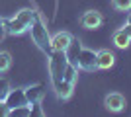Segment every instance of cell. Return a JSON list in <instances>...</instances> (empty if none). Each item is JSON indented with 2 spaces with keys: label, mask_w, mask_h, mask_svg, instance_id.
I'll use <instances>...</instances> for the list:
<instances>
[{
  "label": "cell",
  "mask_w": 131,
  "mask_h": 117,
  "mask_svg": "<svg viewBox=\"0 0 131 117\" xmlns=\"http://www.w3.org/2000/svg\"><path fill=\"white\" fill-rule=\"evenodd\" d=\"M104 103H106V107H108L110 111H121L123 107H125V98L121 94H117V92H112V94H108L106 96V100H104Z\"/></svg>",
  "instance_id": "obj_8"
},
{
  "label": "cell",
  "mask_w": 131,
  "mask_h": 117,
  "mask_svg": "<svg viewBox=\"0 0 131 117\" xmlns=\"http://www.w3.org/2000/svg\"><path fill=\"white\" fill-rule=\"evenodd\" d=\"M35 14H37L35 10L26 8V10H20V12L16 14V18H12V20H0V25L4 28L6 33H10V35H20V33H24V31H27V29H29V25H31Z\"/></svg>",
  "instance_id": "obj_1"
},
{
  "label": "cell",
  "mask_w": 131,
  "mask_h": 117,
  "mask_svg": "<svg viewBox=\"0 0 131 117\" xmlns=\"http://www.w3.org/2000/svg\"><path fill=\"white\" fill-rule=\"evenodd\" d=\"M102 22H104V18H102V14L96 10H88L84 16H82L80 23H82V28H86V29H96L102 25Z\"/></svg>",
  "instance_id": "obj_7"
},
{
  "label": "cell",
  "mask_w": 131,
  "mask_h": 117,
  "mask_svg": "<svg viewBox=\"0 0 131 117\" xmlns=\"http://www.w3.org/2000/svg\"><path fill=\"white\" fill-rule=\"evenodd\" d=\"M12 64V57L10 53H6V51H0V72H6Z\"/></svg>",
  "instance_id": "obj_14"
},
{
  "label": "cell",
  "mask_w": 131,
  "mask_h": 117,
  "mask_svg": "<svg viewBox=\"0 0 131 117\" xmlns=\"http://www.w3.org/2000/svg\"><path fill=\"white\" fill-rule=\"evenodd\" d=\"M114 43L117 45L119 49H125L127 45L131 43V37L127 35V31H125L123 28H121V29H117V31L114 33Z\"/></svg>",
  "instance_id": "obj_11"
},
{
  "label": "cell",
  "mask_w": 131,
  "mask_h": 117,
  "mask_svg": "<svg viewBox=\"0 0 131 117\" xmlns=\"http://www.w3.org/2000/svg\"><path fill=\"white\" fill-rule=\"evenodd\" d=\"M78 68L88 70V72L96 70V68H98V55H96L92 49H80V55H78Z\"/></svg>",
  "instance_id": "obj_4"
},
{
  "label": "cell",
  "mask_w": 131,
  "mask_h": 117,
  "mask_svg": "<svg viewBox=\"0 0 131 117\" xmlns=\"http://www.w3.org/2000/svg\"><path fill=\"white\" fill-rule=\"evenodd\" d=\"M4 101L10 109L20 107V106H29V103H27V98H26V90H10Z\"/></svg>",
  "instance_id": "obj_5"
},
{
  "label": "cell",
  "mask_w": 131,
  "mask_h": 117,
  "mask_svg": "<svg viewBox=\"0 0 131 117\" xmlns=\"http://www.w3.org/2000/svg\"><path fill=\"white\" fill-rule=\"evenodd\" d=\"M29 31H31L33 43L37 45L43 53L49 55L51 53V37H49V31H47V28H45V23H43V20H41L39 14H35L31 25H29Z\"/></svg>",
  "instance_id": "obj_2"
},
{
  "label": "cell",
  "mask_w": 131,
  "mask_h": 117,
  "mask_svg": "<svg viewBox=\"0 0 131 117\" xmlns=\"http://www.w3.org/2000/svg\"><path fill=\"white\" fill-rule=\"evenodd\" d=\"M31 115V107L29 106H20L10 109V117H29Z\"/></svg>",
  "instance_id": "obj_13"
},
{
  "label": "cell",
  "mask_w": 131,
  "mask_h": 117,
  "mask_svg": "<svg viewBox=\"0 0 131 117\" xmlns=\"http://www.w3.org/2000/svg\"><path fill=\"white\" fill-rule=\"evenodd\" d=\"M43 94H45V86L43 84H33V86H29V88H26L27 103H37V101H41Z\"/></svg>",
  "instance_id": "obj_9"
},
{
  "label": "cell",
  "mask_w": 131,
  "mask_h": 117,
  "mask_svg": "<svg viewBox=\"0 0 131 117\" xmlns=\"http://www.w3.org/2000/svg\"><path fill=\"white\" fill-rule=\"evenodd\" d=\"M10 115V107L6 106V101H0V117Z\"/></svg>",
  "instance_id": "obj_17"
},
{
  "label": "cell",
  "mask_w": 131,
  "mask_h": 117,
  "mask_svg": "<svg viewBox=\"0 0 131 117\" xmlns=\"http://www.w3.org/2000/svg\"><path fill=\"white\" fill-rule=\"evenodd\" d=\"M127 31V35L131 37V10H129V14H127V23H125V28H123Z\"/></svg>",
  "instance_id": "obj_18"
},
{
  "label": "cell",
  "mask_w": 131,
  "mask_h": 117,
  "mask_svg": "<svg viewBox=\"0 0 131 117\" xmlns=\"http://www.w3.org/2000/svg\"><path fill=\"white\" fill-rule=\"evenodd\" d=\"M72 41V35L67 31H59L51 37V51H67Z\"/></svg>",
  "instance_id": "obj_6"
},
{
  "label": "cell",
  "mask_w": 131,
  "mask_h": 117,
  "mask_svg": "<svg viewBox=\"0 0 131 117\" xmlns=\"http://www.w3.org/2000/svg\"><path fill=\"white\" fill-rule=\"evenodd\" d=\"M112 4H114L115 10H119V12H129L131 10V0H112Z\"/></svg>",
  "instance_id": "obj_15"
},
{
  "label": "cell",
  "mask_w": 131,
  "mask_h": 117,
  "mask_svg": "<svg viewBox=\"0 0 131 117\" xmlns=\"http://www.w3.org/2000/svg\"><path fill=\"white\" fill-rule=\"evenodd\" d=\"M98 55V68H110L114 64V55L110 53V51H98L96 53Z\"/></svg>",
  "instance_id": "obj_12"
},
{
  "label": "cell",
  "mask_w": 131,
  "mask_h": 117,
  "mask_svg": "<svg viewBox=\"0 0 131 117\" xmlns=\"http://www.w3.org/2000/svg\"><path fill=\"white\" fill-rule=\"evenodd\" d=\"M80 49H82L80 41L72 37L71 45H69V49L65 51V53H67V59H69V62H71V64H74L77 68H78V55H80Z\"/></svg>",
  "instance_id": "obj_10"
},
{
  "label": "cell",
  "mask_w": 131,
  "mask_h": 117,
  "mask_svg": "<svg viewBox=\"0 0 131 117\" xmlns=\"http://www.w3.org/2000/svg\"><path fill=\"white\" fill-rule=\"evenodd\" d=\"M69 67V59H67L65 51H51L49 53V74H51V84L59 82L63 74Z\"/></svg>",
  "instance_id": "obj_3"
},
{
  "label": "cell",
  "mask_w": 131,
  "mask_h": 117,
  "mask_svg": "<svg viewBox=\"0 0 131 117\" xmlns=\"http://www.w3.org/2000/svg\"><path fill=\"white\" fill-rule=\"evenodd\" d=\"M10 92V84L6 82V80H0V101L6 100V96Z\"/></svg>",
  "instance_id": "obj_16"
}]
</instances>
